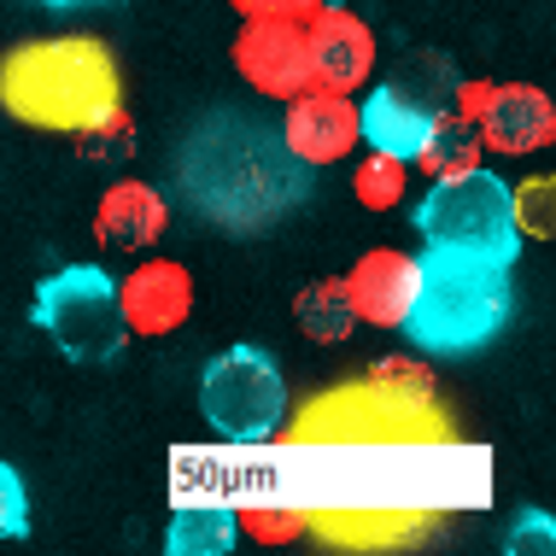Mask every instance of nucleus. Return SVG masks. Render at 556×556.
<instances>
[{
    "label": "nucleus",
    "mask_w": 556,
    "mask_h": 556,
    "mask_svg": "<svg viewBox=\"0 0 556 556\" xmlns=\"http://www.w3.org/2000/svg\"><path fill=\"white\" fill-rule=\"evenodd\" d=\"M475 129H480V147L521 159V153H539V147L556 141V106L545 88L504 83V88H486V106H480Z\"/></svg>",
    "instance_id": "11"
},
{
    "label": "nucleus",
    "mask_w": 556,
    "mask_h": 556,
    "mask_svg": "<svg viewBox=\"0 0 556 556\" xmlns=\"http://www.w3.org/2000/svg\"><path fill=\"white\" fill-rule=\"evenodd\" d=\"M48 7H53V0H48Z\"/></svg>",
    "instance_id": "23"
},
{
    "label": "nucleus",
    "mask_w": 556,
    "mask_h": 556,
    "mask_svg": "<svg viewBox=\"0 0 556 556\" xmlns=\"http://www.w3.org/2000/svg\"><path fill=\"white\" fill-rule=\"evenodd\" d=\"M200 410L229 445H269L288 422V381L264 345H229L200 375Z\"/></svg>",
    "instance_id": "4"
},
{
    "label": "nucleus",
    "mask_w": 556,
    "mask_h": 556,
    "mask_svg": "<svg viewBox=\"0 0 556 556\" xmlns=\"http://www.w3.org/2000/svg\"><path fill=\"white\" fill-rule=\"evenodd\" d=\"M404 188H410V164L387 159V153H369L364 164H357V176H352L357 205H369V212H393V205L404 200Z\"/></svg>",
    "instance_id": "18"
},
{
    "label": "nucleus",
    "mask_w": 556,
    "mask_h": 556,
    "mask_svg": "<svg viewBox=\"0 0 556 556\" xmlns=\"http://www.w3.org/2000/svg\"><path fill=\"white\" fill-rule=\"evenodd\" d=\"M305 65H311V88H334V94H352L357 83L375 71V36L369 24L357 18L340 0H323L305 24Z\"/></svg>",
    "instance_id": "6"
},
{
    "label": "nucleus",
    "mask_w": 556,
    "mask_h": 556,
    "mask_svg": "<svg viewBox=\"0 0 556 556\" xmlns=\"http://www.w3.org/2000/svg\"><path fill=\"white\" fill-rule=\"evenodd\" d=\"M235 71L247 88H258L269 100H293L299 88H311L305 65V29L288 18H247L235 36Z\"/></svg>",
    "instance_id": "7"
},
{
    "label": "nucleus",
    "mask_w": 556,
    "mask_h": 556,
    "mask_svg": "<svg viewBox=\"0 0 556 556\" xmlns=\"http://www.w3.org/2000/svg\"><path fill=\"white\" fill-rule=\"evenodd\" d=\"M416 229H422L428 247H457L492 264H516V252H521V229H516V212H509V182L480 170V164L433 176L428 200L416 205Z\"/></svg>",
    "instance_id": "3"
},
{
    "label": "nucleus",
    "mask_w": 556,
    "mask_h": 556,
    "mask_svg": "<svg viewBox=\"0 0 556 556\" xmlns=\"http://www.w3.org/2000/svg\"><path fill=\"white\" fill-rule=\"evenodd\" d=\"M240 18H288V24H305L323 0H229Z\"/></svg>",
    "instance_id": "21"
},
{
    "label": "nucleus",
    "mask_w": 556,
    "mask_h": 556,
    "mask_svg": "<svg viewBox=\"0 0 556 556\" xmlns=\"http://www.w3.org/2000/svg\"><path fill=\"white\" fill-rule=\"evenodd\" d=\"M235 545H240V528H235L229 504H217V498L176 504L170 533H164V551L170 556H229Z\"/></svg>",
    "instance_id": "14"
},
{
    "label": "nucleus",
    "mask_w": 556,
    "mask_h": 556,
    "mask_svg": "<svg viewBox=\"0 0 556 556\" xmlns=\"http://www.w3.org/2000/svg\"><path fill=\"white\" fill-rule=\"evenodd\" d=\"M170 229V205L147 182H112L94 205V240L106 252H141Z\"/></svg>",
    "instance_id": "13"
},
{
    "label": "nucleus",
    "mask_w": 556,
    "mask_h": 556,
    "mask_svg": "<svg viewBox=\"0 0 556 556\" xmlns=\"http://www.w3.org/2000/svg\"><path fill=\"white\" fill-rule=\"evenodd\" d=\"M117 311H124L129 334H176L193 311V276L176 258H147L117 281Z\"/></svg>",
    "instance_id": "9"
},
{
    "label": "nucleus",
    "mask_w": 556,
    "mask_h": 556,
    "mask_svg": "<svg viewBox=\"0 0 556 556\" xmlns=\"http://www.w3.org/2000/svg\"><path fill=\"white\" fill-rule=\"evenodd\" d=\"M293 323H299V334H311L317 345H340L345 334H352V305H345L340 276L311 281V288L293 299Z\"/></svg>",
    "instance_id": "16"
},
{
    "label": "nucleus",
    "mask_w": 556,
    "mask_h": 556,
    "mask_svg": "<svg viewBox=\"0 0 556 556\" xmlns=\"http://www.w3.org/2000/svg\"><path fill=\"white\" fill-rule=\"evenodd\" d=\"M124 100L117 59L94 36H53L24 41L0 59V106L29 129L77 135Z\"/></svg>",
    "instance_id": "1"
},
{
    "label": "nucleus",
    "mask_w": 556,
    "mask_h": 556,
    "mask_svg": "<svg viewBox=\"0 0 556 556\" xmlns=\"http://www.w3.org/2000/svg\"><path fill=\"white\" fill-rule=\"evenodd\" d=\"M36 328L65 357H117L129 340L117 311V281L100 264H71L36 288Z\"/></svg>",
    "instance_id": "5"
},
{
    "label": "nucleus",
    "mask_w": 556,
    "mask_h": 556,
    "mask_svg": "<svg viewBox=\"0 0 556 556\" xmlns=\"http://www.w3.org/2000/svg\"><path fill=\"white\" fill-rule=\"evenodd\" d=\"M235 528L252 533L258 545H293V539H305V509L281 504V498H247L235 516Z\"/></svg>",
    "instance_id": "17"
},
{
    "label": "nucleus",
    "mask_w": 556,
    "mask_h": 556,
    "mask_svg": "<svg viewBox=\"0 0 556 556\" xmlns=\"http://www.w3.org/2000/svg\"><path fill=\"white\" fill-rule=\"evenodd\" d=\"M281 135H288V153L299 164L352 159V147H357L352 94H334V88H299V94L288 100V117H281Z\"/></svg>",
    "instance_id": "10"
},
{
    "label": "nucleus",
    "mask_w": 556,
    "mask_h": 556,
    "mask_svg": "<svg viewBox=\"0 0 556 556\" xmlns=\"http://www.w3.org/2000/svg\"><path fill=\"white\" fill-rule=\"evenodd\" d=\"M29 533V498H24V480L12 463H0V539H24Z\"/></svg>",
    "instance_id": "20"
},
{
    "label": "nucleus",
    "mask_w": 556,
    "mask_h": 556,
    "mask_svg": "<svg viewBox=\"0 0 556 556\" xmlns=\"http://www.w3.org/2000/svg\"><path fill=\"white\" fill-rule=\"evenodd\" d=\"M551 200H556V182H551V176H539V182H521V188H509V212H516V229H521V235H539V240H551V235H556Z\"/></svg>",
    "instance_id": "19"
},
{
    "label": "nucleus",
    "mask_w": 556,
    "mask_h": 556,
    "mask_svg": "<svg viewBox=\"0 0 556 556\" xmlns=\"http://www.w3.org/2000/svg\"><path fill=\"white\" fill-rule=\"evenodd\" d=\"M480 129L475 117L463 112H433V129L422 141V153H416V164H422L428 176H451V170H469V164H480Z\"/></svg>",
    "instance_id": "15"
},
{
    "label": "nucleus",
    "mask_w": 556,
    "mask_h": 556,
    "mask_svg": "<svg viewBox=\"0 0 556 556\" xmlns=\"http://www.w3.org/2000/svg\"><path fill=\"white\" fill-rule=\"evenodd\" d=\"M551 545H556V521L551 516H521L504 539V551H551Z\"/></svg>",
    "instance_id": "22"
},
{
    "label": "nucleus",
    "mask_w": 556,
    "mask_h": 556,
    "mask_svg": "<svg viewBox=\"0 0 556 556\" xmlns=\"http://www.w3.org/2000/svg\"><path fill=\"white\" fill-rule=\"evenodd\" d=\"M509 305H516L509 264L475 258L457 247H428L422 281L399 328L422 352H475L509 323Z\"/></svg>",
    "instance_id": "2"
},
{
    "label": "nucleus",
    "mask_w": 556,
    "mask_h": 556,
    "mask_svg": "<svg viewBox=\"0 0 556 556\" xmlns=\"http://www.w3.org/2000/svg\"><path fill=\"white\" fill-rule=\"evenodd\" d=\"M428 129H433V106H428V100H416L404 83L375 88L364 106H357V141H369V153L416 164Z\"/></svg>",
    "instance_id": "12"
},
{
    "label": "nucleus",
    "mask_w": 556,
    "mask_h": 556,
    "mask_svg": "<svg viewBox=\"0 0 556 556\" xmlns=\"http://www.w3.org/2000/svg\"><path fill=\"white\" fill-rule=\"evenodd\" d=\"M416 281H422V258H410L399 247H369L352 264V276H340V288H345V305H352V323L399 328L416 299Z\"/></svg>",
    "instance_id": "8"
}]
</instances>
